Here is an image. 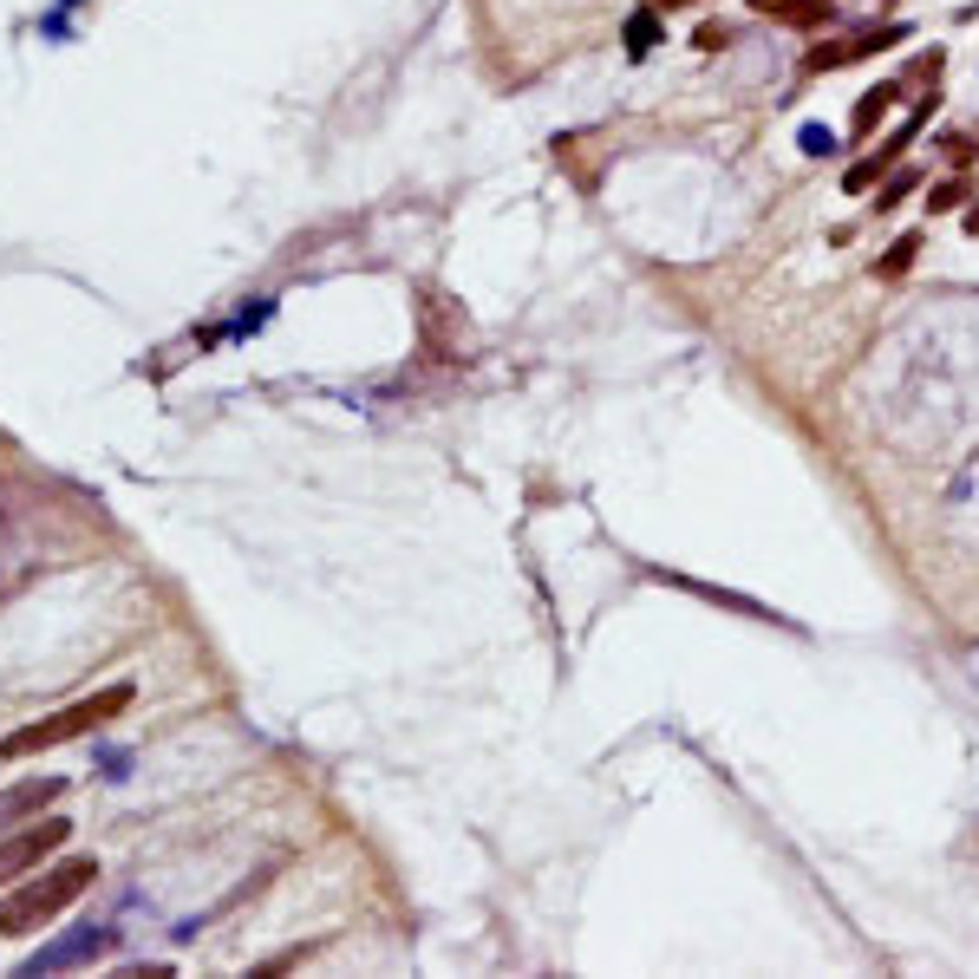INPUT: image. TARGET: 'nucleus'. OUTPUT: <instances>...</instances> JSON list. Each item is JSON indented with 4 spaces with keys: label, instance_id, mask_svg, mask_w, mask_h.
<instances>
[{
    "label": "nucleus",
    "instance_id": "nucleus-1",
    "mask_svg": "<svg viewBox=\"0 0 979 979\" xmlns=\"http://www.w3.org/2000/svg\"><path fill=\"white\" fill-rule=\"evenodd\" d=\"M92 875H99V862L72 856V862H53V868H40V875H26L7 901H0V941H20V934H33L40 921H53V914H66L86 888H92Z\"/></svg>",
    "mask_w": 979,
    "mask_h": 979
},
{
    "label": "nucleus",
    "instance_id": "nucleus-2",
    "mask_svg": "<svg viewBox=\"0 0 979 979\" xmlns=\"http://www.w3.org/2000/svg\"><path fill=\"white\" fill-rule=\"evenodd\" d=\"M131 706V686H105V693H92V699H72V706H59L53 719H40V725H20V732L0 738V757H33V751H53V744H66V738L92 732V725H105L112 712Z\"/></svg>",
    "mask_w": 979,
    "mask_h": 979
},
{
    "label": "nucleus",
    "instance_id": "nucleus-3",
    "mask_svg": "<svg viewBox=\"0 0 979 979\" xmlns=\"http://www.w3.org/2000/svg\"><path fill=\"white\" fill-rule=\"evenodd\" d=\"M66 836H72V823H66V817H46V823H20V830H7V836H0V888H7V881H26L33 868H46V856H53Z\"/></svg>",
    "mask_w": 979,
    "mask_h": 979
},
{
    "label": "nucleus",
    "instance_id": "nucleus-4",
    "mask_svg": "<svg viewBox=\"0 0 979 979\" xmlns=\"http://www.w3.org/2000/svg\"><path fill=\"white\" fill-rule=\"evenodd\" d=\"M934 112H941V92L927 86V99L914 105V119L901 124V131H888V137H881V150H868L862 164H849V177H843V190H849V196H862V190H875V183H881V177H888V170L901 164V150H908V137H914L921 124L934 119Z\"/></svg>",
    "mask_w": 979,
    "mask_h": 979
},
{
    "label": "nucleus",
    "instance_id": "nucleus-5",
    "mask_svg": "<svg viewBox=\"0 0 979 979\" xmlns=\"http://www.w3.org/2000/svg\"><path fill=\"white\" fill-rule=\"evenodd\" d=\"M112 947V927H79V934H66V941H53V947H40L20 974H59V967H79V960H99Z\"/></svg>",
    "mask_w": 979,
    "mask_h": 979
},
{
    "label": "nucleus",
    "instance_id": "nucleus-6",
    "mask_svg": "<svg viewBox=\"0 0 979 979\" xmlns=\"http://www.w3.org/2000/svg\"><path fill=\"white\" fill-rule=\"evenodd\" d=\"M59 790H66L59 777H20V784H7V790H0V836H7V830H20V823H26V817H40V810H53V803H59Z\"/></svg>",
    "mask_w": 979,
    "mask_h": 979
},
{
    "label": "nucleus",
    "instance_id": "nucleus-7",
    "mask_svg": "<svg viewBox=\"0 0 979 979\" xmlns=\"http://www.w3.org/2000/svg\"><path fill=\"white\" fill-rule=\"evenodd\" d=\"M901 92H908L901 79H881V86H868V92L856 99V112H849V131H856V137H868L875 124H881L888 112H894V105H901Z\"/></svg>",
    "mask_w": 979,
    "mask_h": 979
},
{
    "label": "nucleus",
    "instance_id": "nucleus-8",
    "mask_svg": "<svg viewBox=\"0 0 979 979\" xmlns=\"http://www.w3.org/2000/svg\"><path fill=\"white\" fill-rule=\"evenodd\" d=\"M751 7L770 20H790V26H823L836 13V0H751Z\"/></svg>",
    "mask_w": 979,
    "mask_h": 979
},
{
    "label": "nucleus",
    "instance_id": "nucleus-9",
    "mask_svg": "<svg viewBox=\"0 0 979 979\" xmlns=\"http://www.w3.org/2000/svg\"><path fill=\"white\" fill-rule=\"evenodd\" d=\"M914 26L908 20H875V26H856V40H849V59H868V53H888V46H901Z\"/></svg>",
    "mask_w": 979,
    "mask_h": 979
},
{
    "label": "nucleus",
    "instance_id": "nucleus-10",
    "mask_svg": "<svg viewBox=\"0 0 979 979\" xmlns=\"http://www.w3.org/2000/svg\"><path fill=\"white\" fill-rule=\"evenodd\" d=\"M660 40H666V20H660V7H640V13L627 20V53L640 59V53H653Z\"/></svg>",
    "mask_w": 979,
    "mask_h": 979
},
{
    "label": "nucleus",
    "instance_id": "nucleus-11",
    "mask_svg": "<svg viewBox=\"0 0 979 979\" xmlns=\"http://www.w3.org/2000/svg\"><path fill=\"white\" fill-rule=\"evenodd\" d=\"M830 66H849V40H823V46H810L803 53V72L817 79V72H830Z\"/></svg>",
    "mask_w": 979,
    "mask_h": 979
},
{
    "label": "nucleus",
    "instance_id": "nucleus-12",
    "mask_svg": "<svg viewBox=\"0 0 979 979\" xmlns=\"http://www.w3.org/2000/svg\"><path fill=\"white\" fill-rule=\"evenodd\" d=\"M908 190H914V170H888L881 177V190H875V210L888 216V210H901L908 203Z\"/></svg>",
    "mask_w": 979,
    "mask_h": 979
},
{
    "label": "nucleus",
    "instance_id": "nucleus-13",
    "mask_svg": "<svg viewBox=\"0 0 979 979\" xmlns=\"http://www.w3.org/2000/svg\"><path fill=\"white\" fill-rule=\"evenodd\" d=\"M967 196H974V183H967V177H947L941 190H927V216H947V210H960Z\"/></svg>",
    "mask_w": 979,
    "mask_h": 979
},
{
    "label": "nucleus",
    "instance_id": "nucleus-14",
    "mask_svg": "<svg viewBox=\"0 0 979 979\" xmlns=\"http://www.w3.org/2000/svg\"><path fill=\"white\" fill-rule=\"evenodd\" d=\"M797 144H803V157H830V150H836V131H830V124H803Z\"/></svg>",
    "mask_w": 979,
    "mask_h": 979
},
{
    "label": "nucleus",
    "instance_id": "nucleus-15",
    "mask_svg": "<svg viewBox=\"0 0 979 979\" xmlns=\"http://www.w3.org/2000/svg\"><path fill=\"white\" fill-rule=\"evenodd\" d=\"M693 46H699V53H719V46H732V26H725V20H706V26L693 33Z\"/></svg>",
    "mask_w": 979,
    "mask_h": 979
},
{
    "label": "nucleus",
    "instance_id": "nucleus-16",
    "mask_svg": "<svg viewBox=\"0 0 979 979\" xmlns=\"http://www.w3.org/2000/svg\"><path fill=\"white\" fill-rule=\"evenodd\" d=\"M974 157H979L974 131H947V164H974Z\"/></svg>",
    "mask_w": 979,
    "mask_h": 979
},
{
    "label": "nucleus",
    "instance_id": "nucleus-17",
    "mask_svg": "<svg viewBox=\"0 0 979 979\" xmlns=\"http://www.w3.org/2000/svg\"><path fill=\"white\" fill-rule=\"evenodd\" d=\"M914 248H921V236H901V243H894L888 255H881V274H901V268L914 261Z\"/></svg>",
    "mask_w": 979,
    "mask_h": 979
},
{
    "label": "nucleus",
    "instance_id": "nucleus-18",
    "mask_svg": "<svg viewBox=\"0 0 979 979\" xmlns=\"http://www.w3.org/2000/svg\"><path fill=\"white\" fill-rule=\"evenodd\" d=\"M646 7H660V13H673V7H699V0H646Z\"/></svg>",
    "mask_w": 979,
    "mask_h": 979
},
{
    "label": "nucleus",
    "instance_id": "nucleus-19",
    "mask_svg": "<svg viewBox=\"0 0 979 979\" xmlns=\"http://www.w3.org/2000/svg\"><path fill=\"white\" fill-rule=\"evenodd\" d=\"M967 229H974V236H979V210H967Z\"/></svg>",
    "mask_w": 979,
    "mask_h": 979
}]
</instances>
